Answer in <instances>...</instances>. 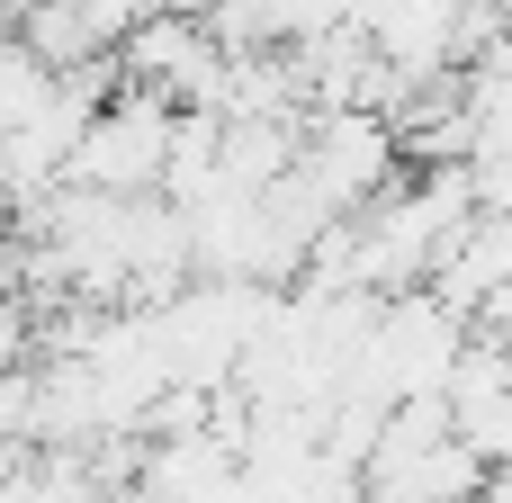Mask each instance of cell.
<instances>
[{
	"mask_svg": "<svg viewBox=\"0 0 512 503\" xmlns=\"http://www.w3.org/2000/svg\"><path fill=\"white\" fill-rule=\"evenodd\" d=\"M63 9H72V18H81V27L99 36V45H117V36L135 27V18H153V0H63Z\"/></svg>",
	"mask_w": 512,
	"mask_h": 503,
	"instance_id": "cell-4",
	"label": "cell"
},
{
	"mask_svg": "<svg viewBox=\"0 0 512 503\" xmlns=\"http://www.w3.org/2000/svg\"><path fill=\"white\" fill-rule=\"evenodd\" d=\"M396 162H405V144H396L387 108H315V117H297L288 180L315 198L324 225H342V216H360V207L396 180Z\"/></svg>",
	"mask_w": 512,
	"mask_h": 503,
	"instance_id": "cell-1",
	"label": "cell"
},
{
	"mask_svg": "<svg viewBox=\"0 0 512 503\" xmlns=\"http://www.w3.org/2000/svg\"><path fill=\"white\" fill-rule=\"evenodd\" d=\"M171 117L153 90H108L81 135H72V162H63V189H90V198H153L162 189V153H171Z\"/></svg>",
	"mask_w": 512,
	"mask_h": 503,
	"instance_id": "cell-2",
	"label": "cell"
},
{
	"mask_svg": "<svg viewBox=\"0 0 512 503\" xmlns=\"http://www.w3.org/2000/svg\"><path fill=\"white\" fill-rule=\"evenodd\" d=\"M512 378H504V342L495 333H468L459 342V360H450V378H441V432L477 459V468H495L512 441V414H504Z\"/></svg>",
	"mask_w": 512,
	"mask_h": 503,
	"instance_id": "cell-3",
	"label": "cell"
}]
</instances>
